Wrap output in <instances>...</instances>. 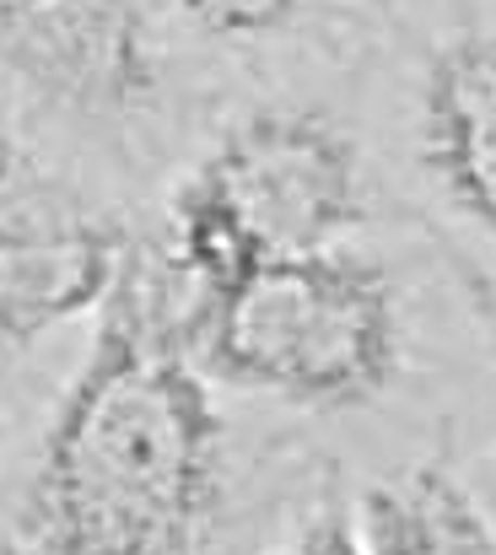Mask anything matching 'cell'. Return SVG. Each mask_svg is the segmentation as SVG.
I'll use <instances>...</instances> for the list:
<instances>
[{
	"label": "cell",
	"mask_w": 496,
	"mask_h": 555,
	"mask_svg": "<svg viewBox=\"0 0 496 555\" xmlns=\"http://www.w3.org/2000/svg\"><path fill=\"white\" fill-rule=\"evenodd\" d=\"M227 513V421L183 351L167 275L136 221L38 437L11 534L54 555H221Z\"/></svg>",
	"instance_id": "obj_1"
},
{
	"label": "cell",
	"mask_w": 496,
	"mask_h": 555,
	"mask_svg": "<svg viewBox=\"0 0 496 555\" xmlns=\"http://www.w3.org/2000/svg\"><path fill=\"white\" fill-rule=\"evenodd\" d=\"M216 108L152 0H0V114L103 199L163 189Z\"/></svg>",
	"instance_id": "obj_2"
},
{
	"label": "cell",
	"mask_w": 496,
	"mask_h": 555,
	"mask_svg": "<svg viewBox=\"0 0 496 555\" xmlns=\"http://www.w3.org/2000/svg\"><path fill=\"white\" fill-rule=\"evenodd\" d=\"M173 319L211 388L297 415L378 410L399 388L416 340L399 264L361 248V237L265 259L243 286L205 302L173 297Z\"/></svg>",
	"instance_id": "obj_3"
},
{
	"label": "cell",
	"mask_w": 496,
	"mask_h": 555,
	"mask_svg": "<svg viewBox=\"0 0 496 555\" xmlns=\"http://www.w3.org/2000/svg\"><path fill=\"white\" fill-rule=\"evenodd\" d=\"M178 173L216 194L265 259L356 243L378 216L356 125L308 92L221 103Z\"/></svg>",
	"instance_id": "obj_4"
},
{
	"label": "cell",
	"mask_w": 496,
	"mask_h": 555,
	"mask_svg": "<svg viewBox=\"0 0 496 555\" xmlns=\"http://www.w3.org/2000/svg\"><path fill=\"white\" fill-rule=\"evenodd\" d=\"M136 210L33 152L0 189V357H27L109 297Z\"/></svg>",
	"instance_id": "obj_5"
},
{
	"label": "cell",
	"mask_w": 496,
	"mask_h": 555,
	"mask_svg": "<svg viewBox=\"0 0 496 555\" xmlns=\"http://www.w3.org/2000/svg\"><path fill=\"white\" fill-rule=\"evenodd\" d=\"M410 157L443 216L496 248V27H459L421 60Z\"/></svg>",
	"instance_id": "obj_6"
},
{
	"label": "cell",
	"mask_w": 496,
	"mask_h": 555,
	"mask_svg": "<svg viewBox=\"0 0 496 555\" xmlns=\"http://www.w3.org/2000/svg\"><path fill=\"white\" fill-rule=\"evenodd\" d=\"M356 555H496L486 496L448 464H399L351 502Z\"/></svg>",
	"instance_id": "obj_7"
},
{
	"label": "cell",
	"mask_w": 496,
	"mask_h": 555,
	"mask_svg": "<svg viewBox=\"0 0 496 555\" xmlns=\"http://www.w3.org/2000/svg\"><path fill=\"white\" fill-rule=\"evenodd\" d=\"M178 43L216 76L232 65H276L308 54L356 22L361 0H152Z\"/></svg>",
	"instance_id": "obj_8"
},
{
	"label": "cell",
	"mask_w": 496,
	"mask_h": 555,
	"mask_svg": "<svg viewBox=\"0 0 496 555\" xmlns=\"http://www.w3.org/2000/svg\"><path fill=\"white\" fill-rule=\"evenodd\" d=\"M443 259H448V275L465 292V308L481 324V340H486V351H492V362H496V270H486L465 243H443ZM481 496H486V507H492V518H496V453H492V469H486V491Z\"/></svg>",
	"instance_id": "obj_9"
},
{
	"label": "cell",
	"mask_w": 496,
	"mask_h": 555,
	"mask_svg": "<svg viewBox=\"0 0 496 555\" xmlns=\"http://www.w3.org/2000/svg\"><path fill=\"white\" fill-rule=\"evenodd\" d=\"M259 555H356V534H351V507L334 496V486H325L314 496V507L292 524L287 540H276Z\"/></svg>",
	"instance_id": "obj_10"
},
{
	"label": "cell",
	"mask_w": 496,
	"mask_h": 555,
	"mask_svg": "<svg viewBox=\"0 0 496 555\" xmlns=\"http://www.w3.org/2000/svg\"><path fill=\"white\" fill-rule=\"evenodd\" d=\"M0 555H54V551H43V545H33V540H22V534H5V540H0Z\"/></svg>",
	"instance_id": "obj_11"
},
{
	"label": "cell",
	"mask_w": 496,
	"mask_h": 555,
	"mask_svg": "<svg viewBox=\"0 0 496 555\" xmlns=\"http://www.w3.org/2000/svg\"><path fill=\"white\" fill-rule=\"evenodd\" d=\"M0 459H5V410H0Z\"/></svg>",
	"instance_id": "obj_12"
}]
</instances>
